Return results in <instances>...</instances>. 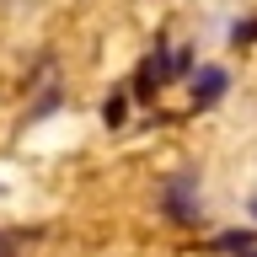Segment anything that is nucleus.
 <instances>
[{
    "label": "nucleus",
    "instance_id": "1",
    "mask_svg": "<svg viewBox=\"0 0 257 257\" xmlns=\"http://www.w3.org/2000/svg\"><path fill=\"white\" fill-rule=\"evenodd\" d=\"M0 257H16V246H11V241H6V236H0Z\"/></svg>",
    "mask_w": 257,
    "mask_h": 257
}]
</instances>
